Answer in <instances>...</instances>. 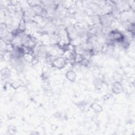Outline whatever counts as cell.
<instances>
[{
	"label": "cell",
	"instance_id": "2",
	"mask_svg": "<svg viewBox=\"0 0 135 135\" xmlns=\"http://www.w3.org/2000/svg\"><path fill=\"white\" fill-rule=\"evenodd\" d=\"M66 76L70 81H74L76 78V74L72 71H68L66 74Z\"/></svg>",
	"mask_w": 135,
	"mask_h": 135
},
{
	"label": "cell",
	"instance_id": "3",
	"mask_svg": "<svg viewBox=\"0 0 135 135\" xmlns=\"http://www.w3.org/2000/svg\"><path fill=\"white\" fill-rule=\"evenodd\" d=\"M121 84H120L119 82H116L113 85V90L114 92H116V93H119L121 90Z\"/></svg>",
	"mask_w": 135,
	"mask_h": 135
},
{
	"label": "cell",
	"instance_id": "1",
	"mask_svg": "<svg viewBox=\"0 0 135 135\" xmlns=\"http://www.w3.org/2000/svg\"><path fill=\"white\" fill-rule=\"evenodd\" d=\"M52 63L53 66L56 68H62L66 66L67 63V59L62 57L58 58L53 60Z\"/></svg>",
	"mask_w": 135,
	"mask_h": 135
}]
</instances>
